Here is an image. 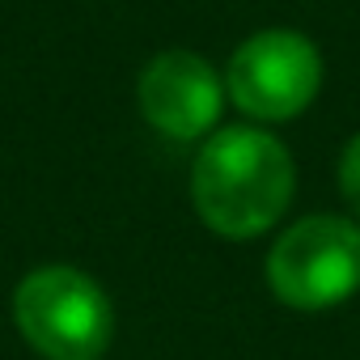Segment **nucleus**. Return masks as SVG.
Wrapping results in <instances>:
<instances>
[{"instance_id":"obj_6","label":"nucleus","mask_w":360,"mask_h":360,"mask_svg":"<svg viewBox=\"0 0 360 360\" xmlns=\"http://www.w3.org/2000/svg\"><path fill=\"white\" fill-rule=\"evenodd\" d=\"M339 191L352 204V212L360 217V136H352L343 157H339Z\"/></svg>"},{"instance_id":"obj_2","label":"nucleus","mask_w":360,"mask_h":360,"mask_svg":"<svg viewBox=\"0 0 360 360\" xmlns=\"http://www.w3.org/2000/svg\"><path fill=\"white\" fill-rule=\"evenodd\" d=\"M13 322L22 339L47 360H98L115 335L106 288L64 263L39 267L18 284Z\"/></svg>"},{"instance_id":"obj_4","label":"nucleus","mask_w":360,"mask_h":360,"mask_svg":"<svg viewBox=\"0 0 360 360\" xmlns=\"http://www.w3.org/2000/svg\"><path fill=\"white\" fill-rule=\"evenodd\" d=\"M322 89V56L297 30H259L250 34L229 68L225 98L255 123L297 119Z\"/></svg>"},{"instance_id":"obj_5","label":"nucleus","mask_w":360,"mask_h":360,"mask_svg":"<svg viewBox=\"0 0 360 360\" xmlns=\"http://www.w3.org/2000/svg\"><path fill=\"white\" fill-rule=\"evenodd\" d=\"M136 102L148 127L187 144L217 127L221 106H225V81L217 77V68L204 56L187 47H169L144 64Z\"/></svg>"},{"instance_id":"obj_1","label":"nucleus","mask_w":360,"mask_h":360,"mask_svg":"<svg viewBox=\"0 0 360 360\" xmlns=\"http://www.w3.org/2000/svg\"><path fill=\"white\" fill-rule=\"evenodd\" d=\"M297 165L267 127L238 123L204 140L191 161V204L221 238H259L292 204Z\"/></svg>"},{"instance_id":"obj_3","label":"nucleus","mask_w":360,"mask_h":360,"mask_svg":"<svg viewBox=\"0 0 360 360\" xmlns=\"http://www.w3.org/2000/svg\"><path fill=\"white\" fill-rule=\"evenodd\" d=\"M267 284L292 309H330L360 292V225L314 212L288 225L267 255Z\"/></svg>"}]
</instances>
